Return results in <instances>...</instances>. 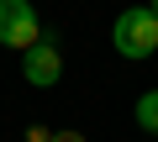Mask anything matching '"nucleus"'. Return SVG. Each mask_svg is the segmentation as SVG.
I'll use <instances>...</instances> for the list:
<instances>
[{"label":"nucleus","instance_id":"f257e3e1","mask_svg":"<svg viewBox=\"0 0 158 142\" xmlns=\"http://www.w3.org/2000/svg\"><path fill=\"white\" fill-rule=\"evenodd\" d=\"M111 42L121 58H153L158 53V11L153 6H127L111 26Z\"/></svg>","mask_w":158,"mask_h":142},{"label":"nucleus","instance_id":"f03ea898","mask_svg":"<svg viewBox=\"0 0 158 142\" xmlns=\"http://www.w3.org/2000/svg\"><path fill=\"white\" fill-rule=\"evenodd\" d=\"M37 37H42V21L32 11V0H0V42L16 47V53H27Z\"/></svg>","mask_w":158,"mask_h":142},{"label":"nucleus","instance_id":"7ed1b4c3","mask_svg":"<svg viewBox=\"0 0 158 142\" xmlns=\"http://www.w3.org/2000/svg\"><path fill=\"white\" fill-rule=\"evenodd\" d=\"M21 74H27V84H32V90H53V84L63 79V58H58V47H53V37H48V32L21 53Z\"/></svg>","mask_w":158,"mask_h":142},{"label":"nucleus","instance_id":"20e7f679","mask_svg":"<svg viewBox=\"0 0 158 142\" xmlns=\"http://www.w3.org/2000/svg\"><path fill=\"white\" fill-rule=\"evenodd\" d=\"M137 126H142V132H153V137H158V90H148V95H142V100H137Z\"/></svg>","mask_w":158,"mask_h":142},{"label":"nucleus","instance_id":"39448f33","mask_svg":"<svg viewBox=\"0 0 158 142\" xmlns=\"http://www.w3.org/2000/svg\"><path fill=\"white\" fill-rule=\"evenodd\" d=\"M27 142H53V132L48 126H27Z\"/></svg>","mask_w":158,"mask_h":142},{"label":"nucleus","instance_id":"423d86ee","mask_svg":"<svg viewBox=\"0 0 158 142\" xmlns=\"http://www.w3.org/2000/svg\"><path fill=\"white\" fill-rule=\"evenodd\" d=\"M53 142H85L79 132H53Z\"/></svg>","mask_w":158,"mask_h":142},{"label":"nucleus","instance_id":"0eeeda50","mask_svg":"<svg viewBox=\"0 0 158 142\" xmlns=\"http://www.w3.org/2000/svg\"><path fill=\"white\" fill-rule=\"evenodd\" d=\"M153 11H158V0H153Z\"/></svg>","mask_w":158,"mask_h":142}]
</instances>
